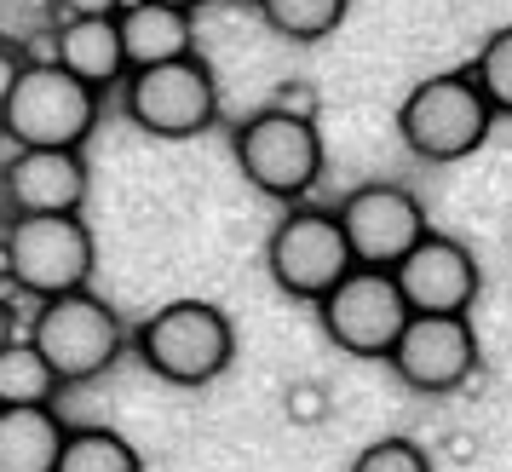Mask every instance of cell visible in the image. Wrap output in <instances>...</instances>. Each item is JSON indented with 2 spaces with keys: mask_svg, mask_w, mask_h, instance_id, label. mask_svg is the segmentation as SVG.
Masks as SVG:
<instances>
[{
  "mask_svg": "<svg viewBox=\"0 0 512 472\" xmlns=\"http://www.w3.org/2000/svg\"><path fill=\"white\" fill-rule=\"evenodd\" d=\"M489 127H495V104L472 81V70L426 75L397 104V139L420 162H466L472 150H484Z\"/></svg>",
  "mask_w": 512,
  "mask_h": 472,
  "instance_id": "cell-1",
  "label": "cell"
},
{
  "mask_svg": "<svg viewBox=\"0 0 512 472\" xmlns=\"http://www.w3.org/2000/svg\"><path fill=\"white\" fill-rule=\"evenodd\" d=\"M133 352L167 386H208L231 369L236 329L213 300H167L133 334Z\"/></svg>",
  "mask_w": 512,
  "mask_h": 472,
  "instance_id": "cell-2",
  "label": "cell"
},
{
  "mask_svg": "<svg viewBox=\"0 0 512 472\" xmlns=\"http://www.w3.org/2000/svg\"><path fill=\"white\" fill-rule=\"evenodd\" d=\"M98 127V93L64 64H24L18 87L0 110V133L12 150H81Z\"/></svg>",
  "mask_w": 512,
  "mask_h": 472,
  "instance_id": "cell-3",
  "label": "cell"
},
{
  "mask_svg": "<svg viewBox=\"0 0 512 472\" xmlns=\"http://www.w3.org/2000/svg\"><path fill=\"white\" fill-rule=\"evenodd\" d=\"M6 277L35 300H64L93 283L98 242L81 213H29L6 225Z\"/></svg>",
  "mask_w": 512,
  "mask_h": 472,
  "instance_id": "cell-4",
  "label": "cell"
},
{
  "mask_svg": "<svg viewBox=\"0 0 512 472\" xmlns=\"http://www.w3.org/2000/svg\"><path fill=\"white\" fill-rule=\"evenodd\" d=\"M231 156L259 196L288 202V208H300L305 196L317 190V179H323V133H317V121L282 116L271 104L236 127Z\"/></svg>",
  "mask_w": 512,
  "mask_h": 472,
  "instance_id": "cell-5",
  "label": "cell"
},
{
  "mask_svg": "<svg viewBox=\"0 0 512 472\" xmlns=\"http://www.w3.org/2000/svg\"><path fill=\"white\" fill-rule=\"evenodd\" d=\"M29 340L64 386H81V380H98L116 369V357L127 352V323L116 317L110 300L81 288V294H64V300H41L35 323H29Z\"/></svg>",
  "mask_w": 512,
  "mask_h": 472,
  "instance_id": "cell-6",
  "label": "cell"
},
{
  "mask_svg": "<svg viewBox=\"0 0 512 472\" xmlns=\"http://www.w3.org/2000/svg\"><path fill=\"white\" fill-rule=\"evenodd\" d=\"M265 271L288 300H311L323 306L334 288L346 283L357 260H351V242L340 231V213L334 208H288L277 219V231L265 242Z\"/></svg>",
  "mask_w": 512,
  "mask_h": 472,
  "instance_id": "cell-7",
  "label": "cell"
},
{
  "mask_svg": "<svg viewBox=\"0 0 512 472\" xmlns=\"http://www.w3.org/2000/svg\"><path fill=\"white\" fill-rule=\"evenodd\" d=\"M121 110L150 139H196V133H208L219 121V81H213L208 58L190 52V58L127 75Z\"/></svg>",
  "mask_w": 512,
  "mask_h": 472,
  "instance_id": "cell-8",
  "label": "cell"
},
{
  "mask_svg": "<svg viewBox=\"0 0 512 472\" xmlns=\"http://www.w3.org/2000/svg\"><path fill=\"white\" fill-rule=\"evenodd\" d=\"M409 317L415 311L403 300L397 277L392 271H369V265H357L346 283L317 306V323H323L328 340L346 357H369V363H392Z\"/></svg>",
  "mask_w": 512,
  "mask_h": 472,
  "instance_id": "cell-9",
  "label": "cell"
},
{
  "mask_svg": "<svg viewBox=\"0 0 512 472\" xmlns=\"http://www.w3.org/2000/svg\"><path fill=\"white\" fill-rule=\"evenodd\" d=\"M334 213H340V231L351 242V260L369 271H397L432 231L420 196L409 185H392V179H369V185L346 190Z\"/></svg>",
  "mask_w": 512,
  "mask_h": 472,
  "instance_id": "cell-10",
  "label": "cell"
},
{
  "mask_svg": "<svg viewBox=\"0 0 512 472\" xmlns=\"http://www.w3.org/2000/svg\"><path fill=\"white\" fill-rule=\"evenodd\" d=\"M392 375L420 398H449L478 375V334L472 317H409L392 352Z\"/></svg>",
  "mask_w": 512,
  "mask_h": 472,
  "instance_id": "cell-11",
  "label": "cell"
},
{
  "mask_svg": "<svg viewBox=\"0 0 512 472\" xmlns=\"http://www.w3.org/2000/svg\"><path fill=\"white\" fill-rule=\"evenodd\" d=\"M392 277L415 317H472V300L484 288V271L472 260V248L461 236H443V231H426V242L397 265Z\"/></svg>",
  "mask_w": 512,
  "mask_h": 472,
  "instance_id": "cell-12",
  "label": "cell"
},
{
  "mask_svg": "<svg viewBox=\"0 0 512 472\" xmlns=\"http://www.w3.org/2000/svg\"><path fill=\"white\" fill-rule=\"evenodd\" d=\"M0 196L18 219L29 213H81L87 202V162L81 150H12L0 167Z\"/></svg>",
  "mask_w": 512,
  "mask_h": 472,
  "instance_id": "cell-13",
  "label": "cell"
},
{
  "mask_svg": "<svg viewBox=\"0 0 512 472\" xmlns=\"http://www.w3.org/2000/svg\"><path fill=\"white\" fill-rule=\"evenodd\" d=\"M121 24V47H127V64L133 70H156V64H173V58H190L196 52V24L179 6H162V0H127L116 12Z\"/></svg>",
  "mask_w": 512,
  "mask_h": 472,
  "instance_id": "cell-14",
  "label": "cell"
},
{
  "mask_svg": "<svg viewBox=\"0 0 512 472\" xmlns=\"http://www.w3.org/2000/svg\"><path fill=\"white\" fill-rule=\"evenodd\" d=\"M58 41V64L75 75V81H87L93 93H104V87H127V75H133V64H127V47H121V24L116 18H64V29L52 35Z\"/></svg>",
  "mask_w": 512,
  "mask_h": 472,
  "instance_id": "cell-15",
  "label": "cell"
},
{
  "mask_svg": "<svg viewBox=\"0 0 512 472\" xmlns=\"http://www.w3.org/2000/svg\"><path fill=\"white\" fill-rule=\"evenodd\" d=\"M70 426L47 409H0V472H58Z\"/></svg>",
  "mask_w": 512,
  "mask_h": 472,
  "instance_id": "cell-16",
  "label": "cell"
},
{
  "mask_svg": "<svg viewBox=\"0 0 512 472\" xmlns=\"http://www.w3.org/2000/svg\"><path fill=\"white\" fill-rule=\"evenodd\" d=\"M64 380L52 375V363L35 352V340H12L0 352V409H47L52 392Z\"/></svg>",
  "mask_w": 512,
  "mask_h": 472,
  "instance_id": "cell-17",
  "label": "cell"
},
{
  "mask_svg": "<svg viewBox=\"0 0 512 472\" xmlns=\"http://www.w3.org/2000/svg\"><path fill=\"white\" fill-rule=\"evenodd\" d=\"M346 12H351V0H259L265 29L282 35V41H300V47L328 41L334 29L346 24Z\"/></svg>",
  "mask_w": 512,
  "mask_h": 472,
  "instance_id": "cell-18",
  "label": "cell"
},
{
  "mask_svg": "<svg viewBox=\"0 0 512 472\" xmlns=\"http://www.w3.org/2000/svg\"><path fill=\"white\" fill-rule=\"evenodd\" d=\"M58 472H144V455L116 426H70V444Z\"/></svg>",
  "mask_w": 512,
  "mask_h": 472,
  "instance_id": "cell-19",
  "label": "cell"
},
{
  "mask_svg": "<svg viewBox=\"0 0 512 472\" xmlns=\"http://www.w3.org/2000/svg\"><path fill=\"white\" fill-rule=\"evenodd\" d=\"M466 70H472V81H478L484 98L495 104V116H512V24L484 35V47H478V58H472Z\"/></svg>",
  "mask_w": 512,
  "mask_h": 472,
  "instance_id": "cell-20",
  "label": "cell"
},
{
  "mask_svg": "<svg viewBox=\"0 0 512 472\" xmlns=\"http://www.w3.org/2000/svg\"><path fill=\"white\" fill-rule=\"evenodd\" d=\"M351 472H432V455H426L415 438H374V444L351 461Z\"/></svg>",
  "mask_w": 512,
  "mask_h": 472,
  "instance_id": "cell-21",
  "label": "cell"
},
{
  "mask_svg": "<svg viewBox=\"0 0 512 472\" xmlns=\"http://www.w3.org/2000/svg\"><path fill=\"white\" fill-rule=\"evenodd\" d=\"M271 110H282V116H305V121H317V93H311L305 81H288V87H277Z\"/></svg>",
  "mask_w": 512,
  "mask_h": 472,
  "instance_id": "cell-22",
  "label": "cell"
},
{
  "mask_svg": "<svg viewBox=\"0 0 512 472\" xmlns=\"http://www.w3.org/2000/svg\"><path fill=\"white\" fill-rule=\"evenodd\" d=\"M328 415V403H323V386H294V392H288V421H323Z\"/></svg>",
  "mask_w": 512,
  "mask_h": 472,
  "instance_id": "cell-23",
  "label": "cell"
},
{
  "mask_svg": "<svg viewBox=\"0 0 512 472\" xmlns=\"http://www.w3.org/2000/svg\"><path fill=\"white\" fill-rule=\"evenodd\" d=\"M64 6V18H116L127 0H58Z\"/></svg>",
  "mask_w": 512,
  "mask_h": 472,
  "instance_id": "cell-24",
  "label": "cell"
},
{
  "mask_svg": "<svg viewBox=\"0 0 512 472\" xmlns=\"http://www.w3.org/2000/svg\"><path fill=\"white\" fill-rule=\"evenodd\" d=\"M18 75H24V58L12 47H0V110H6V98H12V87H18Z\"/></svg>",
  "mask_w": 512,
  "mask_h": 472,
  "instance_id": "cell-25",
  "label": "cell"
},
{
  "mask_svg": "<svg viewBox=\"0 0 512 472\" xmlns=\"http://www.w3.org/2000/svg\"><path fill=\"white\" fill-rule=\"evenodd\" d=\"M12 340H18V334H12V311L0 306V352H6V346H12Z\"/></svg>",
  "mask_w": 512,
  "mask_h": 472,
  "instance_id": "cell-26",
  "label": "cell"
},
{
  "mask_svg": "<svg viewBox=\"0 0 512 472\" xmlns=\"http://www.w3.org/2000/svg\"><path fill=\"white\" fill-rule=\"evenodd\" d=\"M162 6H179V12H196V6H202V0H162Z\"/></svg>",
  "mask_w": 512,
  "mask_h": 472,
  "instance_id": "cell-27",
  "label": "cell"
},
{
  "mask_svg": "<svg viewBox=\"0 0 512 472\" xmlns=\"http://www.w3.org/2000/svg\"><path fill=\"white\" fill-rule=\"evenodd\" d=\"M231 6H259V0H231Z\"/></svg>",
  "mask_w": 512,
  "mask_h": 472,
  "instance_id": "cell-28",
  "label": "cell"
},
{
  "mask_svg": "<svg viewBox=\"0 0 512 472\" xmlns=\"http://www.w3.org/2000/svg\"><path fill=\"white\" fill-rule=\"evenodd\" d=\"M0 254H6V231H0Z\"/></svg>",
  "mask_w": 512,
  "mask_h": 472,
  "instance_id": "cell-29",
  "label": "cell"
}]
</instances>
